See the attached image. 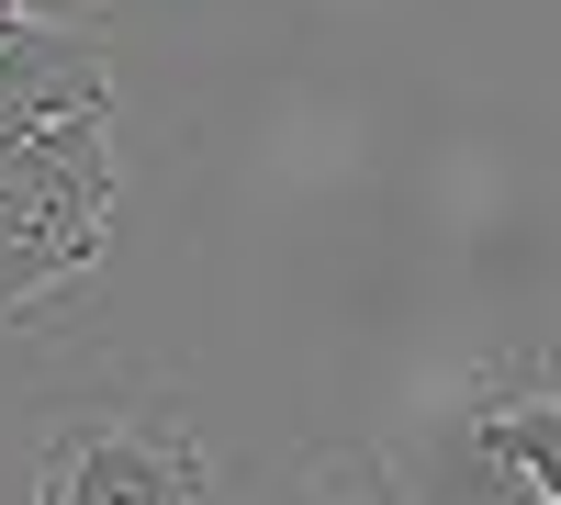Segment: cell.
Returning <instances> with one entry per match:
<instances>
[{
  "label": "cell",
  "instance_id": "cell-1",
  "mask_svg": "<svg viewBox=\"0 0 561 505\" xmlns=\"http://www.w3.org/2000/svg\"><path fill=\"white\" fill-rule=\"evenodd\" d=\"M113 203H124V169H113L102 113L34 124L0 147V326L34 314L45 292H68L79 269H102Z\"/></svg>",
  "mask_w": 561,
  "mask_h": 505
},
{
  "label": "cell",
  "instance_id": "cell-2",
  "mask_svg": "<svg viewBox=\"0 0 561 505\" xmlns=\"http://www.w3.org/2000/svg\"><path fill=\"white\" fill-rule=\"evenodd\" d=\"M34 505H214V461L169 404H79L34 449Z\"/></svg>",
  "mask_w": 561,
  "mask_h": 505
},
{
  "label": "cell",
  "instance_id": "cell-3",
  "mask_svg": "<svg viewBox=\"0 0 561 505\" xmlns=\"http://www.w3.org/2000/svg\"><path fill=\"white\" fill-rule=\"evenodd\" d=\"M460 404H472V427L528 472V494L561 505V348H505V359H483V371L460 382Z\"/></svg>",
  "mask_w": 561,
  "mask_h": 505
},
{
  "label": "cell",
  "instance_id": "cell-4",
  "mask_svg": "<svg viewBox=\"0 0 561 505\" xmlns=\"http://www.w3.org/2000/svg\"><path fill=\"white\" fill-rule=\"evenodd\" d=\"M393 483H404V505H539L528 472L472 427V404H460V393L438 404L427 427H415V449L393 461Z\"/></svg>",
  "mask_w": 561,
  "mask_h": 505
},
{
  "label": "cell",
  "instance_id": "cell-5",
  "mask_svg": "<svg viewBox=\"0 0 561 505\" xmlns=\"http://www.w3.org/2000/svg\"><path fill=\"white\" fill-rule=\"evenodd\" d=\"M259 505H404V483H393L382 449H304Z\"/></svg>",
  "mask_w": 561,
  "mask_h": 505
},
{
  "label": "cell",
  "instance_id": "cell-6",
  "mask_svg": "<svg viewBox=\"0 0 561 505\" xmlns=\"http://www.w3.org/2000/svg\"><path fill=\"white\" fill-rule=\"evenodd\" d=\"M12 12H45V23H68V12H79V0H12Z\"/></svg>",
  "mask_w": 561,
  "mask_h": 505
}]
</instances>
